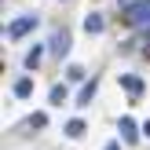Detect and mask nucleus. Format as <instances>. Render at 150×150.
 I'll return each instance as SVG.
<instances>
[{
    "mask_svg": "<svg viewBox=\"0 0 150 150\" xmlns=\"http://www.w3.org/2000/svg\"><path fill=\"white\" fill-rule=\"evenodd\" d=\"M125 22L132 29H150V0H136L125 7Z\"/></svg>",
    "mask_w": 150,
    "mask_h": 150,
    "instance_id": "nucleus-1",
    "label": "nucleus"
},
{
    "mask_svg": "<svg viewBox=\"0 0 150 150\" xmlns=\"http://www.w3.org/2000/svg\"><path fill=\"white\" fill-rule=\"evenodd\" d=\"M33 26H37V18H33V15H22V18H15L11 26H7V37H11V40H18V37H26Z\"/></svg>",
    "mask_w": 150,
    "mask_h": 150,
    "instance_id": "nucleus-2",
    "label": "nucleus"
},
{
    "mask_svg": "<svg viewBox=\"0 0 150 150\" xmlns=\"http://www.w3.org/2000/svg\"><path fill=\"white\" fill-rule=\"evenodd\" d=\"M95 92H99V81H84V88H81V95H77V106H92Z\"/></svg>",
    "mask_w": 150,
    "mask_h": 150,
    "instance_id": "nucleus-3",
    "label": "nucleus"
},
{
    "mask_svg": "<svg viewBox=\"0 0 150 150\" xmlns=\"http://www.w3.org/2000/svg\"><path fill=\"white\" fill-rule=\"evenodd\" d=\"M11 92H15V99H29V95H33V81H29V77H18L11 84Z\"/></svg>",
    "mask_w": 150,
    "mask_h": 150,
    "instance_id": "nucleus-4",
    "label": "nucleus"
},
{
    "mask_svg": "<svg viewBox=\"0 0 150 150\" xmlns=\"http://www.w3.org/2000/svg\"><path fill=\"white\" fill-rule=\"evenodd\" d=\"M121 132H125V143H139V132H136L132 117H121Z\"/></svg>",
    "mask_w": 150,
    "mask_h": 150,
    "instance_id": "nucleus-5",
    "label": "nucleus"
},
{
    "mask_svg": "<svg viewBox=\"0 0 150 150\" xmlns=\"http://www.w3.org/2000/svg\"><path fill=\"white\" fill-rule=\"evenodd\" d=\"M51 51H55V55H66V51H70V37L55 33V37H51Z\"/></svg>",
    "mask_w": 150,
    "mask_h": 150,
    "instance_id": "nucleus-6",
    "label": "nucleus"
},
{
    "mask_svg": "<svg viewBox=\"0 0 150 150\" xmlns=\"http://www.w3.org/2000/svg\"><path fill=\"white\" fill-rule=\"evenodd\" d=\"M66 136H70V139H81V136H84V121H81V117H73V121H66Z\"/></svg>",
    "mask_w": 150,
    "mask_h": 150,
    "instance_id": "nucleus-7",
    "label": "nucleus"
},
{
    "mask_svg": "<svg viewBox=\"0 0 150 150\" xmlns=\"http://www.w3.org/2000/svg\"><path fill=\"white\" fill-rule=\"evenodd\" d=\"M121 88H125L128 95H139V92H143V81H139V77H128V73H125V77H121Z\"/></svg>",
    "mask_w": 150,
    "mask_h": 150,
    "instance_id": "nucleus-8",
    "label": "nucleus"
},
{
    "mask_svg": "<svg viewBox=\"0 0 150 150\" xmlns=\"http://www.w3.org/2000/svg\"><path fill=\"white\" fill-rule=\"evenodd\" d=\"M84 29H88V33H103V29H106L103 15H88V18H84Z\"/></svg>",
    "mask_w": 150,
    "mask_h": 150,
    "instance_id": "nucleus-9",
    "label": "nucleus"
},
{
    "mask_svg": "<svg viewBox=\"0 0 150 150\" xmlns=\"http://www.w3.org/2000/svg\"><path fill=\"white\" fill-rule=\"evenodd\" d=\"M66 99H70V92H66V84H55V88H51V106H62Z\"/></svg>",
    "mask_w": 150,
    "mask_h": 150,
    "instance_id": "nucleus-10",
    "label": "nucleus"
},
{
    "mask_svg": "<svg viewBox=\"0 0 150 150\" xmlns=\"http://www.w3.org/2000/svg\"><path fill=\"white\" fill-rule=\"evenodd\" d=\"M44 59V48H33V51H26V70H37V62Z\"/></svg>",
    "mask_w": 150,
    "mask_h": 150,
    "instance_id": "nucleus-11",
    "label": "nucleus"
},
{
    "mask_svg": "<svg viewBox=\"0 0 150 150\" xmlns=\"http://www.w3.org/2000/svg\"><path fill=\"white\" fill-rule=\"evenodd\" d=\"M66 77H70V81H84V70H81V66H70V70H66Z\"/></svg>",
    "mask_w": 150,
    "mask_h": 150,
    "instance_id": "nucleus-12",
    "label": "nucleus"
},
{
    "mask_svg": "<svg viewBox=\"0 0 150 150\" xmlns=\"http://www.w3.org/2000/svg\"><path fill=\"white\" fill-rule=\"evenodd\" d=\"M29 125H33V128H44V125H48V117H44V114H33V121H29Z\"/></svg>",
    "mask_w": 150,
    "mask_h": 150,
    "instance_id": "nucleus-13",
    "label": "nucleus"
},
{
    "mask_svg": "<svg viewBox=\"0 0 150 150\" xmlns=\"http://www.w3.org/2000/svg\"><path fill=\"white\" fill-rule=\"evenodd\" d=\"M106 150H121V143H106Z\"/></svg>",
    "mask_w": 150,
    "mask_h": 150,
    "instance_id": "nucleus-14",
    "label": "nucleus"
},
{
    "mask_svg": "<svg viewBox=\"0 0 150 150\" xmlns=\"http://www.w3.org/2000/svg\"><path fill=\"white\" fill-rule=\"evenodd\" d=\"M143 132H146V136H150V121H146V125H143Z\"/></svg>",
    "mask_w": 150,
    "mask_h": 150,
    "instance_id": "nucleus-15",
    "label": "nucleus"
}]
</instances>
